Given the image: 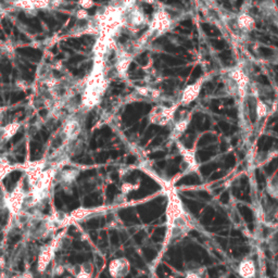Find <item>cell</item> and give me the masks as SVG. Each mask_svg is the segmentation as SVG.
Listing matches in <instances>:
<instances>
[{
  "label": "cell",
  "instance_id": "6da1fadb",
  "mask_svg": "<svg viewBox=\"0 0 278 278\" xmlns=\"http://www.w3.org/2000/svg\"><path fill=\"white\" fill-rule=\"evenodd\" d=\"M168 190V205H166V228L163 242V250L166 249L172 240L183 237L191 228V223L186 211L184 209L183 202L177 193L172 187H166Z\"/></svg>",
  "mask_w": 278,
  "mask_h": 278
},
{
  "label": "cell",
  "instance_id": "7a4b0ae2",
  "mask_svg": "<svg viewBox=\"0 0 278 278\" xmlns=\"http://www.w3.org/2000/svg\"><path fill=\"white\" fill-rule=\"evenodd\" d=\"M108 87V81L105 75V61L95 60L94 68L87 77L86 84L82 94V108L92 109L100 104Z\"/></svg>",
  "mask_w": 278,
  "mask_h": 278
},
{
  "label": "cell",
  "instance_id": "3957f363",
  "mask_svg": "<svg viewBox=\"0 0 278 278\" xmlns=\"http://www.w3.org/2000/svg\"><path fill=\"white\" fill-rule=\"evenodd\" d=\"M178 107L180 103L170 107L163 105H157L153 107L149 112V115H148L150 124L162 127L170 125L174 121Z\"/></svg>",
  "mask_w": 278,
  "mask_h": 278
},
{
  "label": "cell",
  "instance_id": "277c9868",
  "mask_svg": "<svg viewBox=\"0 0 278 278\" xmlns=\"http://www.w3.org/2000/svg\"><path fill=\"white\" fill-rule=\"evenodd\" d=\"M62 233L58 234L49 245L42 249V251L38 255V261H37V271H38V273L44 274L53 261L55 252H57V250L59 249V240L61 238Z\"/></svg>",
  "mask_w": 278,
  "mask_h": 278
},
{
  "label": "cell",
  "instance_id": "5b68a950",
  "mask_svg": "<svg viewBox=\"0 0 278 278\" xmlns=\"http://www.w3.org/2000/svg\"><path fill=\"white\" fill-rule=\"evenodd\" d=\"M171 24H172V20H171L170 14L166 12L164 9H159V10L154 13L152 21L149 24V31H148L146 34V38L152 34L156 36L164 34L166 31L170 30Z\"/></svg>",
  "mask_w": 278,
  "mask_h": 278
},
{
  "label": "cell",
  "instance_id": "8992f818",
  "mask_svg": "<svg viewBox=\"0 0 278 278\" xmlns=\"http://www.w3.org/2000/svg\"><path fill=\"white\" fill-rule=\"evenodd\" d=\"M228 80L233 84L237 90V95L239 98L244 99L247 95L249 86V77L246 72L242 68H234L228 72Z\"/></svg>",
  "mask_w": 278,
  "mask_h": 278
},
{
  "label": "cell",
  "instance_id": "52a82bcc",
  "mask_svg": "<svg viewBox=\"0 0 278 278\" xmlns=\"http://www.w3.org/2000/svg\"><path fill=\"white\" fill-rule=\"evenodd\" d=\"M206 81H207V76L202 75L196 82H193L192 84L188 85L187 87H185V89L182 92L180 105L188 106L191 103H193V101L199 97L203 84H205Z\"/></svg>",
  "mask_w": 278,
  "mask_h": 278
},
{
  "label": "cell",
  "instance_id": "ba28073f",
  "mask_svg": "<svg viewBox=\"0 0 278 278\" xmlns=\"http://www.w3.org/2000/svg\"><path fill=\"white\" fill-rule=\"evenodd\" d=\"M131 262L128 259L121 256L115 257L109 263L108 272L111 278H125L131 273Z\"/></svg>",
  "mask_w": 278,
  "mask_h": 278
},
{
  "label": "cell",
  "instance_id": "9c48e42d",
  "mask_svg": "<svg viewBox=\"0 0 278 278\" xmlns=\"http://www.w3.org/2000/svg\"><path fill=\"white\" fill-rule=\"evenodd\" d=\"M127 15L124 16V25H127L133 30L142 29L147 23V17L145 13L139 8L133 6L126 10Z\"/></svg>",
  "mask_w": 278,
  "mask_h": 278
},
{
  "label": "cell",
  "instance_id": "30bf717a",
  "mask_svg": "<svg viewBox=\"0 0 278 278\" xmlns=\"http://www.w3.org/2000/svg\"><path fill=\"white\" fill-rule=\"evenodd\" d=\"M191 118H192V114L188 112V113L182 114L177 121L174 122L171 129V134H170V138L172 139V141L174 142L178 141V139L185 134V132L187 131V128L191 122Z\"/></svg>",
  "mask_w": 278,
  "mask_h": 278
},
{
  "label": "cell",
  "instance_id": "8fae6325",
  "mask_svg": "<svg viewBox=\"0 0 278 278\" xmlns=\"http://www.w3.org/2000/svg\"><path fill=\"white\" fill-rule=\"evenodd\" d=\"M132 55L124 49H116L115 70L120 76H125L132 63Z\"/></svg>",
  "mask_w": 278,
  "mask_h": 278
},
{
  "label": "cell",
  "instance_id": "7c38bea8",
  "mask_svg": "<svg viewBox=\"0 0 278 278\" xmlns=\"http://www.w3.org/2000/svg\"><path fill=\"white\" fill-rule=\"evenodd\" d=\"M176 146H177L181 155L183 156L184 162L187 164V169L189 171H197L198 170V162L196 159V154H194L193 150L188 149V148L185 147L181 142L176 141Z\"/></svg>",
  "mask_w": 278,
  "mask_h": 278
},
{
  "label": "cell",
  "instance_id": "4fadbf2b",
  "mask_svg": "<svg viewBox=\"0 0 278 278\" xmlns=\"http://www.w3.org/2000/svg\"><path fill=\"white\" fill-rule=\"evenodd\" d=\"M238 274L242 278H254L256 274V266L254 261L250 257H245L238 265Z\"/></svg>",
  "mask_w": 278,
  "mask_h": 278
},
{
  "label": "cell",
  "instance_id": "5bb4252c",
  "mask_svg": "<svg viewBox=\"0 0 278 278\" xmlns=\"http://www.w3.org/2000/svg\"><path fill=\"white\" fill-rule=\"evenodd\" d=\"M20 123L12 122L5 126H0V146L6 145L17 133Z\"/></svg>",
  "mask_w": 278,
  "mask_h": 278
},
{
  "label": "cell",
  "instance_id": "9a60e30c",
  "mask_svg": "<svg viewBox=\"0 0 278 278\" xmlns=\"http://www.w3.org/2000/svg\"><path fill=\"white\" fill-rule=\"evenodd\" d=\"M73 275L75 278H92L94 275V265L91 262H84L76 265L73 270Z\"/></svg>",
  "mask_w": 278,
  "mask_h": 278
},
{
  "label": "cell",
  "instance_id": "2e32d148",
  "mask_svg": "<svg viewBox=\"0 0 278 278\" xmlns=\"http://www.w3.org/2000/svg\"><path fill=\"white\" fill-rule=\"evenodd\" d=\"M237 25L242 31L250 32V31L254 29L255 21H254V18L251 15L244 12V13H240L237 16Z\"/></svg>",
  "mask_w": 278,
  "mask_h": 278
},
{
  "label": "cell",
  "instance_id": "e0dca14e",
  "mask_svg": "<svg viewBox=\"0 0 278 278\" xmlns=\"http://www.w3.org/2000/svg\"><path fill=\"white\" fill-rule=\"evenodd\" d=\"M80 174V171L77 169H70V170H64L60 173V183L63 185L64 187L71 186L72 183L76 180V177Z\"/></svg>",
  "mask_w": 278,
  "mask_h": 278
},
{
  "label": "cell",
  "instance_id": "ac0fdd59",
  "mask_svg": "<svg viewBox=\"0 0 278 278\" xmlns=\"http://www.w3.org/2000/svg\"><path fill=\"white\" fill-rule=\"evenodd\" d=\"M266 192L274 199H278V175L273 174L266 181Z\"/></svg>",
  "mask_w": 278,
  "mask_h": 278
},
{
  "label": "cell",
  "instance_id": "d6986e66",
  "mask_svg": "<svg viewBox=\"0 0 278 278\" xmlns=\"http://www.w3.org/2000/svg\"><path fill=\"white\" fill-rule=\"evenodd\" d=\"M208 273L206 267L203 266H196L192 270H189L184 278H207Z\"/></svg>",
  "mask_w": 278,
  "mask_h": 278
},
{
  "label": "cell",
  "instance_id": "ffe728a7",
  "mask_svg": "<svg viewBox=\"0 0 278 278\" xmlns=\"http://www.w3.org/2000/svg\"><path fill=\"white\" fill-rule=\"evenodd\" d=\"M268 106L260 98H256V115L259 118L265 117L268 114Z\"/></svg>",
  "mask_w": 278,
  "mask_h": 278
},
{
  "label": "cell",
  "instance_id": "44dd1931",
  "mask_svg": "<svg viewBox=\"0 0 278 278\" xmlns=\"http://www.w3.org/2000/svg\"><path fill=\"white\" fill-rule=\"evenodd\" d=\"M139 187V184H132V183H125L122 185L121 190L124 194H127L134 190H137Z\"/></svg>",
  "mask_w": 278,
  "mask_h": 278
},
{
  "label": "cell",
  "instance_id": "7402d4cb",
  "mask_svg": "<svg viewBox=\"0 0 278 278\" xmlns=\"http://www.w3.org/2000/svg\"><path fill=\"white\" fill-rule=\"evenodd\" d=\"M78 6L81 7V9L88 10V9L95 6V3H94V0H78Z\"/></svg>",
  "mask_w": 278,
  "mask_h": 278
},
{
  "label": "cell",
  "instance_id": "603a6c76",
  "mask_svg": "<svg viewBox=\"0 0 278 278\" xmlns=\"http://www.w3.org/2000/svg\"><path fill=\"white\" fill-rule=\"evenodd\" d=\"M76 16H77L78 20H81V21L82 20L86 21V20H88V17H89L88 12H87V10H85V9H80V10L76 13Z\"/></svg>",
  "mask_w": 278,
  "mask_h": 278
},
{
  "label": "cell",
  "instance_id": "cb8c5ba5",
  "mask_svg": "<svg viewBox=\"0 0 278 278\" xmlns=\"http://www.w3.org/2000/svg\"><path fill=\"white\" fill-rule=\"evenodd\" d=\"M0 278H12V277H11V275H10V274H9V273H7V272H4V273H2V274H0Z\"/></svg>",
  "mask_w": 278,
  "mask_h": 278
},
{
  "label": "cell",
  "instance_id": "d4e9b609",
  "mask_svg": "<svg viewBox=\"0 0 278 278\" xmlns=\"http://www.w3.org/2000/svg\"><path fill=\"white\" fill-rule=\"evenodd\" d=\"M276 96H277V101H276V104H277V106H278V88L276 89Z\"/></svg>",
  "mask_w": 278,
  "mask_h": 278
},
{
  "label": "cell",
  "instance_id": "484cf974",
  "mask_svg": "<svg viewBox=\"0 0 278 278\" xmlns=\"http://www.w3.org/2000/svg\"><path fill=\"white\" fill-rule=\"evenodd\" d=\"M231 2H236V0H231Z\"/></svg>",
  "mask_w": 278,
  "mask_h": 278
}]
</instances>
